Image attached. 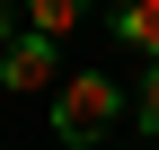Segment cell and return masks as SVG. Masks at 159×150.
<instances>
[{
    "instance_id": "6da1fadb",
    "label": "cell",
    "mask_w": 159,
    "mask_h": 150,
    "mask_svg": "<svg viewBox=\"0 0 159 150\" xmlns=\"http://www.w3.org/2000/svg\"><path fill=\"white\" fill-rule=\"evenodd\" d=\"M115 124H124V88H115L106 71H71V80L53 88V141L89 150L97 133H115Z\"/></svg>"
},
{
    "instance_id": "52a82bcc",
    "label": "cell",
    "mask_w": 159,
    "mask_h": 150,
    "mask_svg": "<svg viewBox=\"0 0 159 150\" xmlns=\"http://www.w3.org/2000/svg\"><path fill=\"white\" fill-rule=\"evenodd\" d=\"M53 150H80V141H53Z\"/></svg>"
},
{
    "instance_id": "5b68a950",
    "label": "cell",
    "mask_w": 159,
    "mask_h": 150,
    "mask_svg": "<svg viewBox=\"0 0 159 150\" xmlns=\"http://www.w3.org/2000/svg\"><path fill=\"white\" fill-rule=\"evenodd\" d=\"M142 124L159 133V62H150V80H142Z\"/></svg>"
},
{
    "instance_id": "277c9868",
    "label": "cell",
    "mask_w": 159,
    "mask_h": 150,
    "mask_svg": "<svg viewBox=\"0 0 159 150\" xmlns=\"http://www.w3.org/2000/svg\"><path fill=\"white\" fill-rule=\"evenodd\" d=\"M89 9H97V0H27V27L62 44V35H71V27H80V18H89Z\"/></svg>"
},
{
    "instance_id": "3957f363",
    "label": "cell",
    "mask_w": 159,
    "mask_h": 150,
    "mask_svg": "<svg viewBox=\"0 0 159 150\" xmlns=\"http://www.w3.org/2000/svg\"><path fill=\"white\" fill-rule=\"evenodd\" d=\"M115 35H124L133 53L159 62V0H124V9H115Z\"/></svg>"
},
{
    "instance_id": "7a4b0ae2",
    "label": "cell",
    "mask_w": 159,
    "mask_h": 150,
    "mask_svg": "<svg viewBox=\"0 0 159 150\" xmlns=\"http://www.w3.org/2000/svg\"><path fill=\"white\" fill-rule=\"evenodd\" d=\"M0 88L9 97H44V88H62V62H53V35H9L0 44Z\"/></svg>"
},
{
    "instance_id": "8992f818",
    "label": "cell",
    "mask_w": 159,
    "mask_h": 150,
    "mask_svg": "<svg viewBox=\"0 0 159 150\" xmlns=\"http://www.w3.org/2000/svg\"><path fill=\"white\" fill-rule=\"evenodd\" d=\"M0 44H9V0H0Z\"/></svg>"
}]
</instances>
